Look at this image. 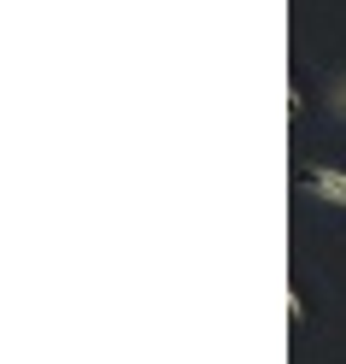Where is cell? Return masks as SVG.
<instances>
[{
  "label": "cell",
  "instance_id": "6da1fadb",
  "mask_svg": "<svg viewBox=\"0 0 346 364\" xmlns=\"http://www.w3.org/2000/svg\"><path fill=\"white\" fill-rule=\"evenodd\" d=\"M299 194L317 200V206H329V212H346V171L340 165H299Z\"/></svg>",
  "mask_w": 346,
  "mask_h": 364
},
{
  "label": "cell",
  "instance_id": "7a4b0ae2",
  "mask_svg": "<svg viewBox=\"0 0 346 364\" xmlns=\"http://www.w3.org/2000/svg\"><path fill=\"white\" fill-rule=\"evenodd\" d=\"M329 118H340V124H346V71L329 82Z\"/></svg>",
  "mask_w": 346,
  "mask_h": 364
}]
</instances>
